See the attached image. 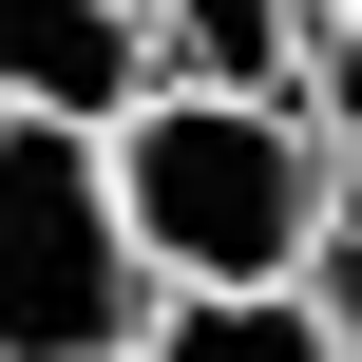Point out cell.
Instances as JSON below:
<instances>
[{
    "instance_id": "obj_5",
    "label": "cell",
    "mask_w": 362,
    "mask_h": 362,
    "mask_svg": "<svg viewBox=\"0 0 362 362\" xmlns=\"http://www.w3.org/2000/svg\"><path fill=\"white\" fill-rule=\"evenodd\" d=\"M134 362H344V325L305 286H153Z\"/></svg>"
},
{
    "instance_id": "obj_2",
    "label": "cell",
    "mask_w": 362,
    "mask_h": 362,
    "mask_svg": "<svg viewBox=\"0 0 362 362\" xmlns=\"http://www.w3.org/2000/svg\"><path fill=\"white\" fill-rule=\"evenodd\" d=\"M153 248L115 210V134L0 115V362H134Z\"/></svg>"
},
{
    "instance_id": "obj_7",
    "label": "cell",
    "mask_w": 362,
    "mask_h": 362,
    "mask_svg": "<svg viewBox=\"0 0 362 362\" xmlns=\"http://www.w3.org/2000/svg\"><path fill=\"white\" fill-rule=\"evenodd\" d=\"M305 305L344 325V362H362V172H325V229H305Z\"/></svg>"
},
{
    "instance_id": "obj_1",
    "label": "cell",
    "mask_w": 362,
    "mask_h": 362,
    "mask_svg": "<svg viewBox=\"0 0 362 362\" xmlns=\"http://www.w3.org/2000/svg\"><path fill=\"white\" fill-rule=\"evenodd\" d=\"M325 172L344 153L286 95H134L115 115V210H134L153 286H305Z\"/></svg>"
},
{
    "instance_id": "obj_6",
    "label": "cell",
    "mask_w": 362,
    "mask_h": 362,
    "mask_svg": "<svg viewBox=\"0 0 362 362\" xmlns=\"http://www.w3.org/2000/svg\"><path fill=\"white\" fill-rule=\"evenodd\" d=\"M286 115H305V134L362 172V0H325V19H305V76H286Z\"/></svg>"
},
{
    "instance_id": "obj_3",
    "label": "cell",
    "mask_w": 362,
    "mask_h": 362,
    "mask_svg": "<svg viewBox=\"0 0 362 362\" xmlns=\"http://www.w3.org/2000/svg\"><path fill=\"white\" fill-rule=\"evenodd\" d=\"M153 95V0H0V115L115 134Z\"/></svg>"
},
{
    "instance_id": "obj_4",
    "label": "cell",
    "mask_w": 362,
    "mask_h": 362,
    "mask_svg": "<svg viewBox=\"0 0 362 362\" xmlns=\"http://www.w3.org/2000/svg\"><path fill=\"white\" fill-rule=\"evenodd\" d=\"M325 0H153V95H286Z\"/></svg>"
}]
</instances>
